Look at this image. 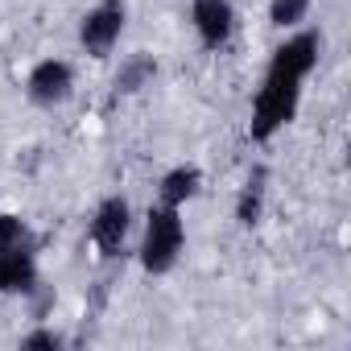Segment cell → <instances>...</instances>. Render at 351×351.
<instances>
[{
	"label": "cell",
	"mask_w": 351,
	"mask_h": 351,
	"mask_svg": "<svg viewBox=\"0 0 351 351\" xmlns=\"http://www.w3.org/2000/svg\"><path fill=\"white\" fill-rule=\"evenodd\" d=\"M318 54H322V38L314 29H289V38L269 54L265 79L252 95V120H248V136L256 145H269L285 124H293L302 108V87L314 75Z\"/></svg>",
	"instance_id": "1"
},
{
	"label": "cell",
	"mask_w": 351,
	"mask_h": 351,
	"mask_svg": "<svg viewBox=\"0 0 351 351\" xmlns=\"http://www.w3.org/2000/svg\"><path fill=\"white\" fill-rule=\"evenodd\" d=\"M265 199H269V169L265 165H252L248 169V178L236 195V219L240 228H256L261 215H265Z\"/></svg>",
	"instance_id": "9"
},
{
	"label": "cell",
	"mask_w": 351,
	"mask_h": 351,
	"mask_svg": "<svg viewBox=\"0 0 351 351\" xmlns=\"http://www.w3.org/2000/svg\"><path fill=\"white\" fill-rule=\"evenodd\" d=\"M124 21H128V9H124V0H99V5L79 21V46L83 54L91 58H108L124 34Z\"/></svg>",
	"instance_id": "4"
},
{
	"label": "cell",
	"mask_w": 351,
	"mask_h": 351,
	"mask_svg": "<svg viewBox=\"0 0 351 351\" xmlns=\"http://www.w3.org/2000/svg\"><path fill=\"white\" fill-rule=\"evenodd\" d=\"M25 95L38 104V108H58L75 95V71L66 58H42L29 79H25Z\"/></svg>",
	"instance_id": "5"
},
{
	"label": "cell",
	"mask_w": 351,
	"mask_h": 351,
	"mask_svg": "<svg viewBox=\"0 0 351 351\" xmlns=\"http://www.w3.org/2000/svg\"><path fill=\"white\" fill-rule=\"evenodd\" d=\"M191 25L207 50H223L236 34V5L232 0H191Z\"/></svg>",
	"instance_id": "6"
},
{
	"label": "cell",
	"mask_w": 351,
	"mask_h": 351,
	"mask_svg": "<svg viewBox=\"0 0 351 351\" xmlns=\"http://www.w3.org/2000/svg\"><path fill=\"white\" fill-rule=\"evenodd\" d=\"M153 75H157V58H153V54H145V50H136V54H128V58L120 62V71H116L112 87H116V95H136L141 87H149V83H153Z\"/></svg>",
	"instance_id": "10"
},
{
	"label": "cell",
	"mask_w": 351,
	"mask_h": 351,
	"mask_svg": "<svg viewBox=\"0 0 351 351\" xmlns=\"http://www.w3.org/2000/svg\"><path fill=\"white\" fill-rule=\"evenodd\" d=\"M34 289H38V248L0 252V293L5 298H25Z\"/></svg>",
	"instance_id": "7"
},
{
	"label": "cell",
	"mask_w": 351,
	"mask_h": 351,
	"mask_svg": "<svg viewBox=\"0 0 351 351\" xmlns=\"http://www.w3.org/2000/svg\"><path fill=\"white\" fill-rule=\"evenodd\" d=\"M17 248H38L29 223L21 215H0V252H17Z\"/></svg>",
	"instance_id": "12"
},
{
	"label": "cell",
	"mask_w": 351,
	"mask_h": 351,
	"mask_svg": "<svg viewBox=\"0 0 351 351\" xmlns=\"http://www.w3.org/2000/svg\"><path fill=\"white\" fill-rule=\"evenodd\" d=\"M203 191V169L199 165H173L161 173V182H157V203L165 207H186L191 199H199Z\"/></svg>",
	"instance_id": "8"
},
{
	"label": "cell",
	"mask_w": 351,
	"mask_h": 351,
	"mask_svg": "<svg viewBox=\"0 0 351 351\" xmlns=\"http://www.w3.org/2000/svg\"><path fill=\"white\" fill-rule=\"evenodd\" d=\"M186 248V223H182V207H149L145 215V236H141V269L149 277H165L173 265L182 261Z\"/></svg>",
	"instance_id": "2"
},
{
	"label": "cell",
	"mask_w": 351,
	"mask_h": 351,
	"mask_svg": "<svg viewBox=\"0 0 351 351\" xmlns=\"http://www.w3.org/2000/svg\"><path fill=\"white\" fill-rule=\"evenodd\" d=\"M128 232H132V207L124 195H108L95 211H91V223H87V236L91 244L99 248V256H120L124 244H128Z\"/></svg>",
	"instance_id": "3"
},
{
	"label": "cell",
	"mask_w": 351,
	"mask_h": 351,
	"mask_svg": "<svg viewBox=\"0 0 351 351\" xmlns=\"http://www.w3.org/2000/svg\"><path fill=\"white\" fill-rule=\"evenodd\" d=\"M21 347H25V351H58V347H62V335L50 330V326H42V330H29V335L21 339Z\"/></svg>",
	"instance_id": "13"
},
{
	"label": "cell",
	"mask_w": 351,
	"mask_h": 351,
	"mask_svg": "<svg viewBox=\"0 0 351 351\" xmlns=\"http://www.w3.org/2000/svg\"><path fill=\"white\" fill-rule=\"evenodd\" d=\"M314 0H269V25L273 29H302V21L310 17Z\"/></svg>",
	"instance_id": "11"
}]
</instances>
